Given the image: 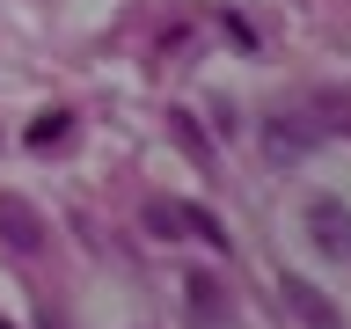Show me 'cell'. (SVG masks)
<instances>
[{
  "mask_svg": "<svg viewBox=\"0 0 351 329\" xmlns=\"http://www.w3.org/2000/svg\"><path fill=\"white\" fill-rule=\"evenodd\" d=\"M300 227H307V241H315V256H329V263H344V271H351V205L337 191H315V197H307Z\"/></svg>",
  "mask_w": 351,
  "mask_h": 329,
  "instance_id": "1",
  "label": "cell"
},
{
  "mask_svg": "<svg viewBox=\"0 0 351 329\" xmlns=\"http://www.w3.org/2000/svg\"><path fill=\"white\" fill-rule=\"evenodd\" d=\"M256 139H263V154H271V161H300L307 147H322V132H315V117H307V110H271V117L256 125Z\"/></svg>",
  "mask_w": 351,
  "mask_h": 329,
  "instance_id": "2",
  "label": "cell"
},
{
  "mask_svg": "<svg viewBox=\"0 0 351 329\" xmlns=\"http://www.w3.org/2000/svg\"><path fill=\"white\" fill-rule=\"evenodd\" d=\"M0 249H15V256H37L44 249V212L15 191H0Z\"/></svg>",
  "mask_w": 351,
  "mask_h": 329,
  "instance_id": "3",
  "label": "cell"
},
{
  "mask_svg": "<svg viewBox=\"0 0 351 329\" xmlns=\"http://www.w3.org/2000/svg\"><path fill=\"white\" fill-rule=\"evenodd\" d=\"M278 293H285V307H293L307 329H337V300H329V293H315L307 278H293V271H285V278H278Z\"/></svg>",
  "mask_w": 351,
  "mask_h": 329,
  "instance_id": "4",
  "label": "cell"
},
{
  "mask_svg": "<svg viewBox=\"0 0 351 329\" xmlns=\"http://www.w3.org/2000/svg\"><path fill=\"white\" fill-rule=\"evenodd\" d=\"M307 117H315V132H351V95H337V88H329V95H315V103H307Z\"/></svg>",
  "mask_w": 351,
  "mask_h": 329,
  "instance_id": "5",
  "label": "cell"
},
{
  "mask_svg": "<svg viewBox=\"0 0 351 329\" xmlns=\"http://www.w3.org/2000/svg\"><path fill=\"white\" fill-rule=\"evenodd\" d=\"M66 132H73V117H66V110H44L37 125H29V147H37V154H59Z\"/></svg>",
  "mask_w": 351,
  "mask_h": 329,
  "instance_id": "6",
  "label": "cell"
},
{
  "mask_svg": "<svg viewBox=\"0 0 351 329\" xmlns=\"http://www.w3.org/2000/svg\"><path fill=\"white\" fill-rule=\"evenodd\" d=\"M191 315H205V322H219V315H227V293H219L213 278H191Z\"/></svg>",
  "mask_w": 351,
  "mask_h": 329,
  "instance_id": "7",
  "label": "cell"
},
{
  "mask_svg": "<svg viewBox=\"0 0 351 329\" xmlns=\"http://www.w3.org/2000/svg\"><path fill=\"white\" fill-rule=\"evenodd\" d=\"M169 132L183 139V154H191V161H213V147H205V132L191 125V110H176V117H169Z\"/></svg>",
  "mask_w": 351,
  "mask_h": 329,
  "instance_id": "8",
  "label": "cell"
},
{
  "mask_svg": "<svg viewBox=\"0 0 351 329\" xmlns=\"http://www.w3.org/2000/svg\"><path fill=\"white\" fill-rule=\"evenodd\" d=\"M176 219H183V227H191L197 241H213V249H227V234H219V219L205 212V205H191V212H176Z\"/></svg>",
  "mask_w": 351,
  "mask_h": 329,
  "instance_id": "9",
  "label": "cell"
},
{
  "mask_svg": "<svg viewBox=\"0 0 351 329\" xmlns=\"http://www.w3.org/2000/svg\"><path fill=\"white\" fill-rule=\"evenodd\" d=\"M147 227H154V234H183V219H176L169 205H147Z\"/></svg>",
  "mask_w": 351,
  "mask_h": 329,
  "instance_id": "10",
  "label": "cell"
},
{
  "mask_svg": "<svg viewBox=\"0 0 351 329\" xmlns=\"http://www.w3.org/2000/svg\"><path fill=\"white\" fill-rule=\"evenodd\" d=\"M37 329H66V322H37Z\"/></svg>",
  "mask_w": 351,
  "mask_h": 329,
  "instance_id": "11",
  "label": "cell"
},
{
  "mask_svg": "<svg viewBox=\"0 0 351 329\" xmlns=\"http://www.w3.org/2000/svg\"><path fill=\"white\" fill-rule=\"evenodd\" d=\"M0 329H15V322H0Z\"/></svg>",
  "mask_w": 351,
  "mask_h": 329,
  "instance_id": "12",
  "label": "cell"
}]
</instances>
